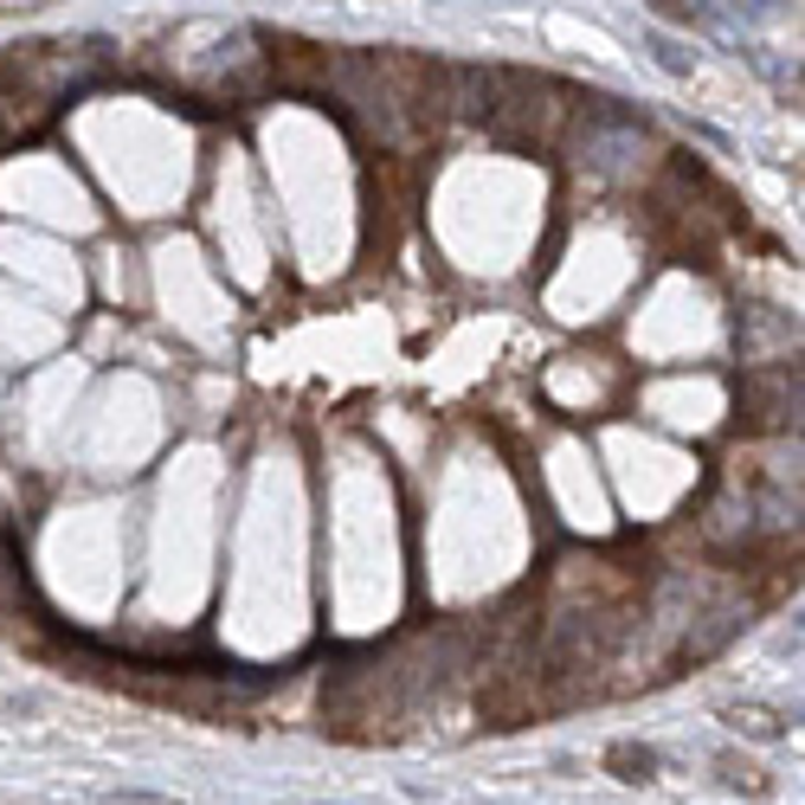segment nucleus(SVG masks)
Listing matches in <instances>:
<instances>
[{"label":"nucleus","instance_id":"f03ea898","mask_svg":"<svg viewBox=\"0 0 805 805\" xmlns=\"http://www.w3.org/2000/svg\"><path fill=\"white\" fill-rule=\"evenodd\" d=\"M663 20H676V26H696V33H716V39H734L729 13H716V7H703V0H658Z\"/></svg>","mask_w":805,"mask_h":805},{"label":"nucleus","instance_id":"20e7f679","mask_svg":"<svg viewBox=\"0 0 805 805\" xmlns=\"http://www.w3.org/2000/svg\"><path fill=\"white\" fill-rule=\"evenodd\" d=\"M729 729L754 734V741H780V734H786V716H773V709H760V703H734Z\"/></svg>","mask_w":805,"mask_h":805},{"label":"nucleus","instance_id":"7ed1b4c3","mask_svg":"<svg viewBox=\"0 0 805 805\" xmlns=\"http://www.w3.org/2000/svg\"><path fill=\"white\" fill-rule=\"evenodd\" d=\"M645 52H651V59H658V65H663L670 77H690V72H696V52H690L683 39L658 33V26H645Z\"/></svg>","mask_w":805,"mask_h":805},{"label":"nucleus","instance_id":"f257e3e1","mask_svg":"<svg viewBox=\"0 0 805 805\" xmlns=\"http://www.w3.org/2000/svg\"><path fill=\"white\" fill-rule=\"evenodd\" d=\"M747 426H793L800 419V362H767L747 374Z\"/></svg>","mask_w":805,"mask_h":805},{"label":"nucleus","instance_id":"423d86ee","mask_svg":"<svg viewBox=\"0 0 805 805\" xmlns=\"http://www.w3.org/2000/svg\"><path fill=\"white\" fill-rule=\"evenodd\" d=\"M716 767H722V780H729V786H747V793H767V780H760L754 767H741V760H716Z\"/></svg>","mask_w":805,"mask_h":805},{"label":"nucleus","instance_id":"39448f33","mask_svg":"<svg viewBox=\"0 0 805 805\" xmlns=\"http://www.w3.org/2000/svg\"><path fill=\"white\" fill-rule=\"evenodd\" d=\"M606 767H612L619 780H658V754H651V747H632V741L606 747Z\"/></svg>","mask_w":805,"mask_h":805}]
</instances>
